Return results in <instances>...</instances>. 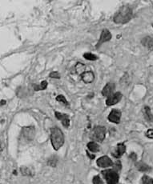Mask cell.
Returning <instances> with one entry per match:
<instances>
[{"label": "cell", "mask_w": 153, "mask_h": 184, "mask_svg": "<svg viewBox=\"0 0 153 184\" xmlns=\"http://www.w3.org/2000/svg\"><path fill=\"white\" fill-rule=\"evenodd\" d=\"M106 128L102 126H97L93 129L92 133V139L96 142H103L105 139Z\"/></svg>", "instance_id": "277c9868"}, {"label": "cell", "mask_w": 153, "mask_h": 184, "mask_svg": "<svg viewBox=\"0 0 153 184\" xmlns=\"http://www.w3.org/2000/svg\"><path fill=\"white\" fill-rule=\"evenodd\" d=\"M136 167L139 171H142V172H147V171H149L151 170V167L147 165L146 163H142V162L136 163Z\"/></svg>", "instance_id": "9a60e30c"}, {"label": "cell", "mask_w": 153, "mask_h": 184, "mask_svg": "<svg viewBox=\"0 0 153 184\" xmlns=\"http://www.w3.org/2000/svg\"><path fill=\"white\" fill-rule=\"evenodd\" d=\"M33 88H34V90L35 91H43V90L46 89L47 88V81H42L41 83L39 85H37V84H34L33 85Z\"/></svg>", "instance_id": "e0dca14e"}, {"label": "cell", "mask_w": 153, "mask_h": 184, "mask_svg": "<svg viewBox=\"0 0 153 184\" xmlns=\"http://www.w3.org/2000/svg\"><path fill=\"white\" fill-rule=\"evenodd\" d=\"M130 158H131V159H132L135 161V160L136 159V155L134 154V153H132V154H131Z\"/></svg>", "instance_id": "f1b7e54d"}, {"label": "cell", "mask_w": 153, "mask_h": 184, "mask_svg": "<svg viewBox=\"0 0 153 184\" xmlns=\"http://www.w3.org/2000/svg\"><path fill=\"white\" fill-rule=\"evenodd\" d=\"M81 79L85 83H91L95 79V74L92 71H85L83 74H81Z\"/></svg>", "instance_id": "7c38bea8"}, {"label": "cell", "mask_w": 153, "mask_h": 184, "mask_svg": "<svg viewBox=\"0 0 153 184\" xmlns=\"http://www.w3.org/2000/svg\"><path fill=\"white\" fill-rule=\"evenodd\" d=\"M97 165L102 168H106V167H109L113 166V162L109 157L107 156H102V157L99 158L96 161Z\"/></svg>", "instance_id": "8992f818"}, {"label": "cell", "mask_w": 153, "mask_h": 184, "mask_svg": "<svg viewBox=\"0 0 153 184\" xmlns=\"http://www.w3.org/2000/svg\"><path fill=\"white\" fill-rule=\"evenodd\" d=\"M121 118V112L119 110H112L108 115V120L114 123H119Z\"/></svg>", "instance_id": "52a82bcc"}, {"label": "cell", "mask_w": 153, "mask_h": 184, "mask_svg": "<svg viewBox=\"0 0 153 184\" xmlns=\"http://www.w3.org/2000/svg\"><path fill=\"white\" fill-rule=\"evenodd\" d=\"M85 68H86L85 65L83 64V63H78L75 65V70H76V72L78 73L79 74H83V73L85 72Z\"/></svg>", "instance_id": "d6986e66"}, {"label": "cell", "mask_w": 153, "mask_h": 184, "mask_svg": "<svg viewBox=\"0 0 153 184\" xmlns=\"http://www.w3.org/2000/svg\"><path fill=\"white\" fill-rule=\"evenodd\" d=\"M56 100H57L58 102H61V103H63V104L67 105V106L68 105V102H67V100L66 99V98L62 95H58V96L56 97Z\"/></svg>", "instance_id": "603a6c76"}, {"label": "cell", "mask_w": 153, "mask_h": 184, "mask_svg": "<svg viewBox=\"0 0 153 184\" xmlns=\"http://www.w3.org/2000/svg\"><path fill=\"white\" fill-rule=\"evenodd\" d=\"M50 77L52 79H60V74L57 71H53V72H52L50 74Z\"/></svg>", "instance_id": "484cf974"}, {"label": "cell", "mask_w": 153, "mask_h": 184, "mask_svg": "<svg viewBox=\"0 0 153 184\" xmlns=\"http://www.w3.org/2000/svg\"><path fill=\"white\" fill-rule=\"evenodd\" d=\"M126 151V146L124 143H119L117 145L116 149H115V152L113 153V155L116 158H120L124 154Z\"/></svg>", "instance_id": "4fadbf2b"}, {"label": "cell", "mask_w": 153, "mask_h": 184, "mask_svg": "<svg viewBox=\"0 0 153 184\" xmlns=\"http://www.w3.org/2000/svg\"><path fill=\"white\" fill-rule=\"evenodd\" d=\"M142 45L145 47L150 51H153V38L150 36L144 37V38H142L141 40Z\"/></svg>", "instance_id": "5bb4252c"}, {"label": "cell", "mask_w": 153, "mask_h": 184, "mask_svg": "<svg viewBox=\"0 0 153 184\" xmlns=\"http://www.w3.org/2000/svg\"><path fill=\"white\" fill-rule=\"evenodd\" d=\"M132 18V10L129 7L124 6L115 13L114 22L119 24H124L129 22Z\"/></svg>", "instance_id": "6da1fadb"}, {"label": "cell", "mask_w": 153, "mask_h": 184, "mask_svg": "<svg viewBox=\"0 0 153 184\" xmlns=\"http://www.w3.org/2000/svg\"><path fill=\"white\" fill-rule=\"evenodd\" d=\"M115 88V84L112 83H107V85L103 88V91H102V95L105 97H109L110 95H112L113 91H114Z\"/></svg>", "instance_id": "8fae6325"}, {"label": "cell", "mask_w": 153, "mask_h": 184, "mask_svg": "<svg viewBox=\"0 0 153 184\" xmlns=\"http://www.w3.org/2000/svg\"><path fill=\"white\" fill-rule=\"evenodd\" d=\"M152 27H153V24H152Z\"/></svg>", "instance_id": "f546056e"}, {"label": "cell", "mask_w": 153, "mask_h": 184, "mask_svg": "<svg viewBox=\"0 0 153 184\" xmlns=\"http://www.w3.org/2000/svg\"><path fill=\"white\" fill-rule=\"evenodd\" d=\"M144 116H145L146 119H147V121H150V122L153 121V114L152 113H151V108H150L149 106H144Z\"/></svg>", "instance_id": "2e32d148"}, {"label": "cell", "mask_w": 153, "mask_h": 184, "mask_svg": "<svg viewBox=\"0 0 153 184\" xmlns=\"http://www.w3.org/2000/svg\"><path fill=\"white\" fill-rule=\"evenodd\" d=\"M121 99H122V94L120 92H116V93L110 95L109 97H107V100H106V104L107 106H113V105L119 103Z\"/></svg>", "instance_id": "5b68a950"}, {"label": "cell", "mask_w": 153, "mask_h": 184, "mask_svg": "<svg viewBox=\"0 0 153 184\" xmlns=\"http://www.w3.org/2000/svg\"><path fill=\"white\" fill-rule=\"evenodd\" d=\"M83 57L87 59V60H90V61H95L98 59V57L96 55H93L92 53H85L83 55Z\"/></svg>", "instance_id": "44dd1931"}, {"label": "cell", "mask_w": 153, "mask_h": 184, "mask_svg": "<svg viewBox=\"0 0 153 184\" xmlns=\"http://www.w3.org/2000/svg\"><path fill=\"white\" fill-rule=\"evenodd\" d=\"M92 182H93V184H103V180H102L101 178L99 175H96V176L93 178Z\"/></svg>", "instance_id": "cb8c5ba5"}, {"label": "cell", "mask_w": 153, "mask_h": 184, "mask_svg": "<svg viewBox=\"0 0 153 184\" xmlns=\"http://www.w3.org/2000/svg\"><path fill=\"white\" fill-rule=\"evenodd\" d=\"M146 136L149 139H153V129H148L146 132Z\"/></svg>", "instance_id": "4316f807"}, {"label": "cell", "mask_w": 153, "mask_h": 184, "mask_svg": "<svg viewBox=\"0 0 153 184\" xmlns=\"http://www.w3.org/2000/svg\"><path fill=\"white\" fill-rule=\"evenodd\" d=\"M56 163H57V160H56V159L55 157L52 158V159L49 160V162H48L49 165H51V166H55L56 164Z\"/></svg>", "instance_id": "83f0119b"}, {"label": "cell", "mask_w": 153, "mask_h": 184, "mask_svg": "<svg viewBox=\"0 0 153 184\" xmlns=\"http://www.w3.org/2000/svg\"><path fill=\"white\" fill-rule=\"evenodd\" d=\"M21 172L23 175H26V176H32L33 175V171L27 167H21Z\"/></svg>", "instance_id": "ffe728a7"}, {"label": "cell", "mask_w": 153, "mask_h": 184, "mask_svg": "<svg viewBox=\"0 0 153 184\" xmlns=\"http://www.w3.org/2000/svg\"><path fill=\"white\" fill-rule=\"evenodd\" d=\"M88 150L92 152H98L100 150V146L95 142H90L88 143Z\"/></svg>", "instance_id": "ac0fdd59"}, {"label": "cell", "mask_w": 153, "mask_h": 184, "mask_svg": "<svg viewBox=\"0 0 153 184\" xmlns=\"http://www.w3.org/2000/svg\"><path fill=\"white\" fill-rule=\"evenodd\" d=\"M51 141L56 150H59L64 143V135L59 127H53L51 130Z\"/></svg>", "instance_id": "7a4b0ae2"}, {"label": "cell", "mask_w": 153, "mask_h": 184, "mask_svg": "<svg viewBox=\"0 0 153 184\" xmlns=\"http://www.w3.org/2000/svg\"><path fill=\"white\" fill-rule=\"evenodd\" d=\"M35 135V131L33 127H27L23 128V135L27 140H32Z\"/></svg>", "instance_id": "9c48e42d"}, {"label": "cell", "mask_w": 153, "mask_h": 184, "mask_svg": "<svg viewBox=\"0 0 153 184\" xmlns=\"http://www.w3.org/2000/svg\"><path fill=\"white\" fill-rule=\"evenodd\" d=\"M55 114H56V119L60 120L64 127H69V125H70V119H69V116L67 115V114H63V113H60V112H58V111H56Z\"/></svg>", "instance_id": "30bf717a"}, {"label": "cell", "mask_w": 153, "mask_h": 184, "mask_svg": "<svg viewBox=\"0 0 153 184\" xmlns=\"http://www.w3.org/2000/svg\"><path fill=\"white\" fill-rule=\"evenodd\" d=\"M113 166H114V169H113V170L116 171V172H117V171H120L121 168H122V166H121V163H120V162H119V161L116 162L115 164L113 163Z\"/></svg>", "instance_id": "d4e9b609"}, {"label": "cell", "mask_w": 153, "mask_h": 184, "mask_svg": "<svg viewBox=\"0 0 153 184\" xmlns=\"http://www.w3.org/2000/svg\"><path fill=\"white\" fill-rule=\"evenodd\" d=\"M102 174L107 181V184H117L119 182L118 173L113 169L105 170L102 172Z\"/></svg>", "instance_id": "3957f363"}, {"label": "cell", "mask_w": 153, "mask_h": 184, "mask_svg": "<svg viewBox=\"0 0 153 184\" xmlns=\"http://www.w3.org/2000/svg\"><path fill=\"white\" fill-rule=\"evenodd\" d=\"M142 182H143V184H153V178H150L147 175H144L142 178Z\"/></svg>", "instance_id": "7402d4cb"}, {"label": "cell", "mask_w": 153, "mask_h": 184, "mask_svg": "<svg viewBox=\"0 0 153 184\" xmlns=\"http://www.w3.org/2000/svg\"><path fill=\"white\" fill-rule=\"evenodd\" d=\"M111 34L109 30H107V29H104L101 32V35H100V40H99V43L97 44V47H100V45H102L103 43L106 42H108L109 40H111Z\"/></svg>", "instance_id": "ba28073f"}]
</instances>
